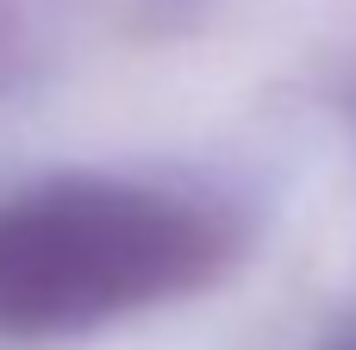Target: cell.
I'll return each mask as SVG.
<instances>
[{
  "instance_id": "obj_1",
  "label": "cell",
  "mask_w": 356,
  "mask_h": 350,
  "mask_svg": "<svg viewBox=\"0 0 356 350\" xmlns=\"http://www.w3.org/2000/svg\"><path fill=\"white\" fill-rule=\"evenodd\" d=\"M219 257L200 213L138 188H44L0 207V326L69 332L194 288Z\"/></svg>"
}]
</instances>
